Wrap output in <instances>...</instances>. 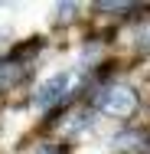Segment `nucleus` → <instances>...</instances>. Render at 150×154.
Returning <instances> with one entry per match:
<instances>
[{
	"mask_svg": "<svg viewBox=\"0 0 150 154\" xmlns=\"http://www.w3.org/2000/svg\"><path fill=\"white\" fill-rule=\"evenodd\" d=\"M98 108L104 112V115H114V118H124V115H131L134 108H137V95L134 89H124V85H111V89H104V92L98 95Z\"/></svg>",
	"mask_w": 150,
	"mask_h": 154,
	"instance_id": "obj_1",
	"label": "nucleus"
},
{
	"mask_svg": "<svg viewBox=\"0 0 150 154\" xmlns=\"http://www.w3.org/2000/svg\"><path fill=\"white\" fill-rule=\"evenodd\" d=\"M69 82H72V72H69V69H65V72H56V75H49L46 82L36 85V92H33V105H36V108H49V105L62 102L65 92H69Z\"/></svg>",
	"mask_w": 150,
	"mask_h": 154,
	"instance_id": "obj_2",
	"label": "nucleus"
},
{
	"mask_svg": "<svg viewBox=\"0 0 150 154\" xmlns=\"http://www.w3.org/2000/svg\"><path fill=\"white\" fill-rule=\"evenodd\" d=\"M56 13H59V20H72L75 17V3H59Z\"/></svg>",
	"mask_w": 150,
	"mask_h": 154,
	"instance_id": "obj_3",
	"label": "nucleus"
}]
</instances>
